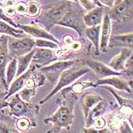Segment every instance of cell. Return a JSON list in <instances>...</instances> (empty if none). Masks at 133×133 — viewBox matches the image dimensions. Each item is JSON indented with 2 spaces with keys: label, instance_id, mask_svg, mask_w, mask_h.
Here are the masks:
<instances>
[{
  "label": "cell",
  "instance_id": "1",
  "mask_svg": "<svg viewBox=\"0 0 133 133\" xmlns=\"http://www.w3.org/2000/svg\"><path fill=\"white\" fill-rule=\"evenodd\" d=\"M76 99L68 97L62 103L58 110L52 115L43 119L45 124L52 123V126L46 133H60L62 129L70 130L75 122L74 107Z\"/></svg>",
  "mask_w": 133,
  "mask_h": 133
},
{
  "label": "cell",
  "instance_id": "2",
  "mask_svg": "<svg viewBox=\"0 0 133 133\" xmlns=\"http://www.w3.org/2000/svg\"><path fill=\"white\" fill-rule=\"evenodd\" d=\"M90 71H91L90 69L86 66H75V67L72 66L68 69L65 70L61 74L54 88L43 100H41L40 104L45 103L59 91H60L63 88L71 85L72 83L76 82L78 78H81L84 75H85L86 73L89 72Z\"/></svg>",
  "mask_w": 133,
  "mask_h": 133
},
{
  "label": "cell",
  "instance_id": "3",
  "mask_svg": "<svg viewBox=\"0 0 133 133\" xmlns=\"http://www.w3.org/2000/svg\"><path fill=\"white\" fill-rule=\"evenodd\" d=\"M7 106L9 107L11 115L18 118H28L32 123H34L32 121L31 115L34 114V110L38 109V107L23 101L20 97L18 93H16L11 96V98L7 103Z\"/></svg>",
  "mask_w": 133,
  "mask_h": 133
},
{
  "label": "cell",
  "instance_id": "4",
  "mask_svg": "<svg viewBox=\"0 0 133 133\" xmlns=\"http://www.w3.org/2000/svg\"><path fill=\"white\" fill-rule=\"evenodd\" d=\"M35 48V40L31 37L9 38V56L17 58L29 53Z\"/></svg>",
  "mask_w": 133,
  "mask_h": 133
},
{
  "label": "cell",
  "instance_id": "5",
  "mask_svg": "<svg viewBox=\"0 0 133 133\" xmlns=\"http://www.w3.org/2000/svg\"><path fill=\"white\" fill-rule=\"evenodd\" d=\"M75 62L74 60L58 61L51 65L40 68L37 70L41 72L44 75L45 78L49 80L52 85H56L62 73L69 68L72 67L73 65H75Z\"/></svg>",
  "mask_w": 133,
  "mask_h": 133
},
{
  "label": "cell",
  "instance_id": "6",
  "mask_svg": "<svg viewBox=\"0 0 133 133\" xmlns=\"http://www.w3.org/2000/svg\"><path fill=\"white\" fill-rule=\"evenodd\" d=\"M57 59L58 57L53 50L37 47L34 49V53L31 64L34 65L37 69H38L50 65V63L56 62Z\"/></svg>",
  "mask_w": 133,
  "mask_h": 133
},
{
  "label": "cell",
  "instance_id": "7",
  "mask_svg": "<svg viewBox=\"0 0 133 133\" xmlns=\"http://www.w3.org/2000/svg\"><path fill=\"white\" fill-rule=\"evenodd\" d=\"M107 84L108 86L114 88L119 91H123L125 92L132 93V82L129 83L125 78H123L121 75H114L103 79H98L96 83L94 84V87L102 86Z\"/></svg>",
  "mask_w": 133,
  "mask_h": 133
},
{
  "label": "cell",
  "instance_id": "8",
  "mask_svg": "<svg viewBox=\"0 0 133 133\" xmlns=\"http://www.w3.org/2000/svg\"><path fill=\"white\" fill-rule=\"evenodd\" d=\"M133 0H124L115 5L109 14L110 18H113L118 21H123L126 18H132V16Z\"/></svg>",
  "mask_w": 133,
  "mask_h": 133
},
{
  "label": "cell",
  "instance_id": "9",
  "mask_svg": "<svg viewBox=\"0 0 133 133\" xmlns=\"http://www.w3.org/2000/svg\"><path fill=\"white\" fill-rule=\"evenodd\" d=\"M88 67L91 70L95 75L98 78V79H103L105 78H108L114 75H122V73L116 72L113 70L110 66L103 64L101 62L88 59L85 61Z\"/></svg>",
  "mask_w": 133,
  "mask_h": 133
},
{
  "label": "cell",
  "instance_id": "10",
  "mask_svg": "<svg viewBox=\"0 0 133 133\" xmlns=\"http://www.w3.org/2000/svg\"><path fill=\"white\" fill-rule=\"evenodd\" d=\"M112 31V22L109 14L107 13L103 18L102 26L101 28V35H100V51L103 52H107L109 41L111 37Z\"/></svg>",
  "mask_w": 133,
  "mask_h": 133
},
{
  "label": "cell",
  "instance_id": "11",
  "mask_svg": "<svg viewBox=\"0 0 133 133\" xmlns=\"http://www.w3.org/2000/svg\"><path fill=\"white\" fill-rule=\"evenodd\" d=\"M18 28L21 30L24 31V33L32 36L33 37L36 39H45V40H49L52 41L57 44H59V41L56 38H55L52 34H50L49 32L43 28H41L38 26H34V25H18Z\"/></svg>",
  "mask_w": 133,
  "mask_h": 133
},
{
  "label": "cell",
  "instance_id": "12",
  "mask_svg": "<svg viewBox=\"0 0 133 133\" xmlns=\"http://www.w3.org/2000/svg\"><path fill=\"white\" fill-rule=\"evenodd\" d=\"M132 56V49L123 48L118 55L113 56L110 62V67L116 72L121 73L125 71V63Z\"/></svg>",
  "mask_w": 133,
  "mask_h": 133
},
{
  "label": "cell",
  "instance_id": "13",
  "mask_svg": "<svg viewBox=\"0 0 133 133\" xmlns=\"http://www.w3.org/2000/svg\"><path fill=\"white\" fill-rule=\"evenodd\" d=\"M94 87V83L91 82H75L71 85L63 88L62 91V94L64 99L68 97H75L76 98V95L82 93L85 89Z\"/></svg>",
  "mask_w": 133,
  "mask_h": 133
},
{
  "label": "cell",
  "instance_id": "14",
  "mask_svg": "<svg viewBox=\"0 0 133 133\" xmlns=\"http://www.w3.org/2000/svg\"><path fill=\"white\" fill-rule=\"evenodd\" d=\"M103 16V8L102 6H97L89 11L83 16V21L88 28L98 26L102 24Z\"/></svg>",
  "mask_w": 133,
  "mask_h": 133
},
{
  "label": "cell",
  "instance_id": "15",
  "mask_svg": "<svg viewBox=\"0 0 133 133\" xmlns=\"http://www.w3.org/2000/svg\"><path fill=\"white\" fill-rule=\"evenodd\" d=\"M115 47H123L132 49L133 47V34L115 35L110 38L108 49H113Z\"/></svg>",
  "mask_w": 133,
  "mask_h": 133
},
{
  "label": "cell",
  "instance_id": "16",
  "mask_svg": "<svg viewBox=\"0 0 133 133\" xmlns=\"http://www.w3.org/2000/svg\"><path fill=\"white\" fill-rule=\"evenodd\" d=\"M108 103L103 99L101 101L98 103L96 106H94L88 113L85 119V127L92 126L93 123L97 118L102 117L108 109Z\"/></svg>",
  "mask_w": 133,
  "mask_h": 133
},
{
  "label": "cell",
  "instance_id": "17",
  "mask_svg": "<svg viewBox=\"0 0 133 133\" xmlns=\"http://www.w3.org/2000/svg\"><path fill=\"white\" fill-rule=\"evenodd\" d=\"M68 5H59L56 8H53L48 11H46L44 15V18L47 22H50L52 26L54 24H57L59 21L62 20L66 13L69 11Z\"/></svg>",
  "mask_w": 133,
  "mask_h": 133
},
{
  "label": "cell",
  "instance_id": "18",
  "mask_svg": "<svg viewBox=\"0 0 133 133\" xmlns=\"http://www.w3.org/2000/svg\"><path fill=\"white\" fill-rule=\"evenodd\" d=\"M57 24L75 29V31H76L80 35H82V27L81 21H79V18L76 14H75L70 10L66 13L62 20L60 21Z\"/></svg>",
  "mask_w": 133,
  "mask_h": 133
},
{
  "label": "cell",
  "instance_id": "19",
  "mask_svg": "<svg viewBox=\"0 0 133 133\" xmlns=\"http://www.w3.org/2000/svg\"><path fill=\"white\" fill-rule=\"evenodd\" d=\"M103 100L101 96L97 94H85L82 99V111L84 119L87 117L88 113L94 106H96Z\"/></svg>",
  "mask_w": 133,
  "mask_h": 133
},
{
  "label": "cell",
  "instance_id": "20",
  "mask_svg": "<svg viewBox=\"0 0 133 133\" xmlns=\"http://www.w3.org/2000/svg\"><path fill=\"white\" fill-rule=\"evenodd\" d=\"M101 25L90 27L86 28L85 34L88 39L92 43L95 48V54L97 56L100 53V35H101Z\"/></svg>",
  "mask_w": 133,
  "mask_h": 133
},
{
  "label": "cell",
  "instance_id": "21",
  "mask_svg": "<svg viewBox=\"0 0 133 133\" xmlns=\"http://www.w3.org/2000/svg\"><path fill=\"white\" fill-rule=\"evenodd\" d=\"M35 49V48H34ZM34 49L30 52L29 53L18 56L17 57V73H16V78L21 75V74H23L24 72H26L30 65H31V61H32V58L34 53Z\"/></svg>",
  "mask_w": 133,
  "mask_h": 133
},
{
  "label": "cell",
  "instance_id": "22",
  "mask_svg": "<svg viewBox=\"0 0 133 133\" xmlns=\"http://www.w3.org/2000/svg\"><path fill=\"white\" fill-rule=\"evenodd\" d=\"M0 34L11 36L15 38H22L24 36V32L21 29H17L15 27L11 26L6 22L0 21Z\"/></svg>",
  "mask_w": 133,
  "mask_h": 133
},
{
  "label": "cell",
  "instance_id": "23",
  "mask_svg": "<svg viewBox=\"0 0 133 133\" xmlns=\"http://www.w3.org/2000/svg\"><path fill=\"white\" fill-rule=\"evenodd\" d=\"M107 125L109 126V129L112 131H119V129L122 123L124 120L123 116H120L118 113H110L107 116V119H105Z\"/></svg>",
  "mask_w": 133,
  "mask_h": 133
},
{
  "label": "cell",
  "instance_id": "24",
  "mask_svg": "<svg viewBox=\"0 0 133 133\" xmlns=\"http://www.w3.org/2000/svg\"><path fill=\"white\" fill-rule=\"evenodd\" d=\"M16 73H17V59L13 58L9 62L5 69V82L8 89L11 83L13 82V80L16 77Z\"/></svg>",
  "mask_w": 133,
  "mask_h": 133
},
{
  "label": "cell",
  "instance_id": "25",
  "mask_svg": "<svg viewBox=\"0 0 133 133\" xmlns=\"http://www.w3.org/2000/svg\"><path fill=\"white\" fill-rule=\"evenodd\" d=\"M103 88H105L107 90H108L110 92L113 94V96L115 97L116 100L117 101L118 104L119 105L120 107H130L132 108V100H129V99H125V98H123L121 97L118 94H116V91H114L113 88L110 87V86H105V85H102L101 86Z\"/></svg>",
  "mask_w": 133,
  "mask_h": 133
},
{
  "label": "cell",
  "instance_id": "26",
  "mask_svg": "<svg viewBox=\"0 0 133 133\" xmlns=\"http://www.w3.org/2000/svg\"><path fill=\"white\" fill-rule=\"evenodd\" d=\"M32 126V122L26 117H21L16 122V129L20 132H28Z\"/></svg>",
  "mask_w": 133,
  "mask_h": 133
},
{
  "label": "cell",
  "instance_id": "27",
  "mask_svg": "<svg viewBox=\"0 0 133 133\" xmlns=\"http://www.w3.org/2000/svg\"><path fill=\"white\" fill-rule=\"evenodd\" d=\"M35 46L38 48H46V49H57L59 44L45 39H36L35 40Z\"/></svg>",
  "mask_w": 133,
  "mask_h": 133
},
{
  "label": "cell",
  "instance_id": "28",
  "mask_svg": "<svg viewBox=\"0 0 133 133\" xmlns=\"http://www.w3.org/2000/svg\"><path fill=\"white\" fill-rule=\"evenodd\" d=\"M41 12V6L38 3L35 2H31L28 5L27 15L31 17H36Z\"/></svg>",
  "mask_w": 133,
  "mask_h": 133
},
{
  "label": "cell",
  "instance_id": "29",
  "mask_svg": "<svg viewBox=\"0 0 133 133\" xmlns=\"http://www.w3.org/2000/svg\"><path fill=\"white\" fill-rule=\"evenodd\" d=\"M82 133H113L109 128H102L97 129L93 126L91 127H84L82 129Z\"/></svg>",
  "mask_w": 133,
  "mask_h": 133
},
{
  "label": "cell",
  "instance_id": "30",
  "mask_svg": "<svg viewBox=\"0 0 133 133\" xmlns=\"http://www.w3.org/2000/svg\"><path fill=\"white\" fill-rule=\"evenodd\" d=\"M0 133H20L19 131L9 124L0 120Z\"/></svg>",
  "mask_w": 133,
  "mask_h": 133
},
{
  "label": "cell",
  "instance_id": "31",
  "mask_svg": "<svg viewBox=\"0 0 133 133\" xmlns=\"http://www.w3.org/2000/svg\"><path fill=\"white\" fill-rule=\"evenodd\" d=\"M82 7L86 11H91L95 8V4L92 0H78Z\"/></svg>",
  "mask_w": 133,
  "mask_h": 133
},
{
  "label": "cell",
  "instance_id": "32",
  "mask_svg": "<svg viewBox=\"0 0 133 133\" xmlns=\"http://www.w3.org/2000/svg\"><path fill=\"white\" fill-rule=\"evenodd\" d=\"M0 21H2L4 22L8 23L9 24H11V26H14L15 28H18V25H17L10 18H9L4 12V11L2 9L0 8Z\"/></svg>",
  "mask_w": 133,
  "mask_h": 133
},
{
  "label": "cell",
  "instance_id": "33",
  "mask_svg": "<svg viewBox=\"0 0 133 133\" xmlns=\"http://www.w3.org/2000/svg\"><path fill=\"white\" fill-rule=\"evenodd\" d=\"M15 9L16 13L19 14V15H23L25 14L27 12V9H28V5L24 3L20 2L18 3H17L15 6Z\"/></svg>",
  "mask_w": 133,
  "mask_h": 133
},
{
  "label": "cell",
  "instance_id": "34",
  "mask_svg": "<svg viewBox=\"0 0 133 133\" xmlns=\"http://www.w3.org/2000/svg\"><path fill=\"white\" fill-rule=\"evenodd\" d=\"M119 131L120 133H132V126H129V123L126 120H123L122 125H120Z\"/></svg>",
  "mask_w": 133,
  "mask_h": 133
},
{
  "label": "cell",
  "instance_id": "35",
  "mask_svg": "<svg viewBox=\"0 0 133 133\" xmlns=\"http://www.w3.org/2000/svg\"><path fill=\"white\" fill-rule=\"evenodd\" d=\"M106 125H107V122L105 119H103V117H100L95 119L92 125L93 127L97 128V129H102V128H104Z\"/></svg>",
  "mask_w": 133,
  "mask_h": 133
},
{
  "label": "cell",
  "instance_id": "36",
  "mask_svg": "<svg viewBox=\"0 0 133 133\" xmlns=\"http://www.w3.org/2000/svg\"><path fill=\"white\" fill-rule=\"evenodd\" d=\"M70 50H72L74 52H78L80 51L82 49V44L81 42L78 41H73L72 43L69 46Z\"/></svg>",
  "mask_w": 133,
  "mask_h": 133
},
{
  "label": "cell",
  "instance_id": "37",
  "mask_svg": "<svg viewBox=\"0 0 133 133\" xmlns=\"http://www.w3.org/2000/svg\"><path fill=\"white\" fill-rule=\"evenodd\" d=\"M4 12L9 18L13 17L16 15V11H15L14 6H6L5 11H4Z\"/></svg>",
  "mask_w": 133,
  "mask_h": 133
},
{
  "label": "cell",
  "instance_id": "38",
  "mask_svg": "<svg viewBox=\"0 0 133 133\" xmlns=\"http://www.w3.org/2000/svg\"><path fill=\"white\" fill-rule=\"evenodd\" d=\"M115 1L116 0H99L100 3L101 5L103 4V5H105L108 7H110V8L113 7V5H115Z\"/></svg>",
  "mask_w": 133,
  "mask_h": 133
},
{
  "label": "cell",
  "instance_id": "39",
  "mask_svg": "<svg viewBox=\"0 0 133 133\" xmlns=\"http://www.w3.org/2000/svg\"><path fill=\"white\" fill-rule=\"evenodd\" d=\"M63 42L67 45V46H70V44L73 42V39L72 38V37L70 36H65L64 38H63Z\"/></svg>",
  "mask_w": 133,
  "mask_h": 133
},
{
  "label": "cell",
  "instance_id": "40",
  "mask_svg": "<svg viewBox=\"0 0 133 133\" xmlns=\"http://www.w3.org/2000/svg\"><path fill=\"white\" fill-rule=\"evenodd\" d=\"M6 94H7V91L3 92V91H0V103L2 102V101H5V97Z\"/></svg>",
  "mask_w": 133,
  "mask_h": 133
},
{
  "label": "cell",
  "instance_id": "41",
  "mask_svg": "<svg viewBox=\"0 0 133 133\" xmlns=\"http://www.w3.org/2000/svg\"><path fill=\"white\" fill-rule=\"evenodd\" d=\"M93 2H94V4L95 5H98V6H102V5L100 3V2H99V0H92Z\"/></svg>",
  "mask_w": 133,
  "mask_h": 133
},
{
  "label": "cell",
  "instance_id": "42",
  "mask_svg": "<svg viewBox=\"0 0 133 133\" xmlns=\"http://www.w3.org/2000/svg\"><path fill=\"white\" fill-rule=\"evenodd\" d=\"M123 1H124V0H116L115 1V5H116V4H118V3H119V2H121Z\"/></svg>",
  "mask_w": 133,
  "mask_h": 133
},
{
  "label": "cell",
  "instance_id": "43",
  "mask_svg": "<svg viewBox=\"0 0 133 133\" xmlns=\"http://www.w3.org/2000/svg\"><path fill=\"white\" fill-rule=\"evenodd\" d=\"M69 1H72V2H77L78 0H69Z\"/></svg>",
  "mask_w": 133,
  "mask_h": 133
},
{
  "label": "cell",
  "instance_id": "44",
  "mask_svg": "<svg viewBox=\"0 0 133 133\" xmlns=\"http://www.w3.org/2000/svg\"><path fill=\"white\" fill-rule=\"evenodd\" d=\"M0 84H2V82H1V80H0Z\"/></svg>",
  "mask_w": 133,
  "mask_h": 133
},
{
  "label": "cell",
  "instance_id": "45",
  "mask_svg": "<svg viewBox=\"0 0 133 133\" xmlns=\"http://www.w3.org/2000/svg\"><path fill=\"white\" fill-rule=\"evenodd\" d=\"M1 1H2V0H0V2H1Z\"/></svg>",
  "mask_w": 133,
  "mask_h": 133
}]
</instances>
